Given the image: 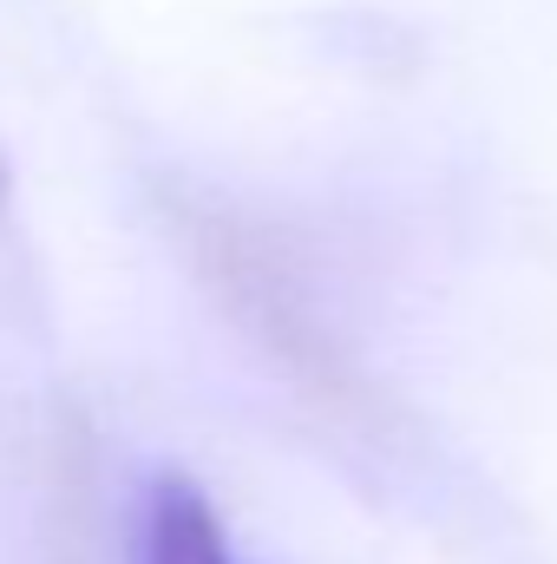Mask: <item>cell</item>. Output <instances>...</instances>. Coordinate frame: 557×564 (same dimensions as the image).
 <instances>
[{"label":"cell","instance_id":"cell-1","mask_svg":"<svg viewBox=\"0 0 557 564\" xmlns=\"http://www.w3.org/2000/svg\"><path fill=\"white\" fill-rule=\"evenodd\" d=\"M139 564H237L223 519L210 512V499L190 479H157L144 499L139 525Z\"/></svg>","mask_w":557,"mask_h":564}]
</instances>
